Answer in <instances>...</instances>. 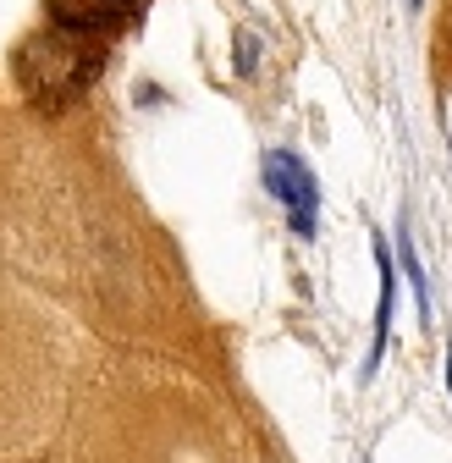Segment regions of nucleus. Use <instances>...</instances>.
Here are the masks:
<instances>
[{"label":"nucleus","mask_w":452,"mask_h":463,"mask_svg":"<svg viewBox=\"0 0 452 463\" xmlns=\"http://www.w3.org/2000/svg\"><path fill=\"white\" fill-rule=\"evenodd\" d=\"M117 6H122V17H133V12L144 6V0H117Z\"/></svg>","instance_id":"nucleus-3"},{"label":"nucleus","mask_w":452,"mask_h":463,"mask_svg":"<svg viewBox=\"0 0 452 463\" xmlns=\"http://www.w3.org/2000/svg\"><path fill=\"white\" fill-rule=\"evenodd\" d=\"M99 72V50L94 33H72V28H44L23 44L17 55V78L28 89V99L39 110H67Z\"/></svg>","instance_id":"nucleus-1"},{"label":"nucleus","mask_w":452,"mask_h":463,"mask_svg":"<svg viewBox=\"0 0 452 463\" xmlns=\"http://www.w3.org/2000/svg\"><path fill=\"white\" fill-rule=\"evenodd\" d=\"M265 188H270V199L281 210H287L298 238H315V226H320V188H315V171L293 149H270L265 155Z\"/></svg>","instance_id":"nucleus-2"}]
</instances>
